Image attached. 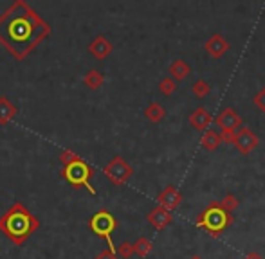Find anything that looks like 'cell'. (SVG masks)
Segmentation results:
<instances>
[{"label": "cell", "instance_id": "obj_1", "mask_svg": "<svg viewBox=\"0 0 265 259\" xmlns=\"http://www.w3.org/2000/svg\"><path fill=\"white\" fill-rule=\"evenodd\" d=\"M49 35L51 25L25 0H15L0 15V43L18 61L27 58Z\"/></svg>", "mask_w": 265, "mask_h": 259}, {"label": "cell", "instance_id": "obj_12", "mask_svg": "<svg viewBox=\"0 0 265 259\" xmlns=\"http://www.w3.org/2000/svg\"><path fill=\"white\" fill-rule=\"evenodd\" d=\"M76 160H81V157L76 155V153H72V151H69V149H65V151L60 153V162L64 164V168L65 166H69V164H72V162H76Z\"/></svg>", "mask_w": 265, "mask_h": 259}, {"label": "cell", "instance_id": "obj_19", "mask_svg": "<svg viewBox=\"0 0 265 259\" xmlns=\"http://www.w3.org/2000/svg\"><path fill=\"white\" fill-rule=\"evenodd\" d=\"M162 90H164V92H171V90H173V85H171L170 81H164V83H162Z\"/></svg>", "mask_w": 265, "mask_h": 259}, {"label": "cell", "instance_id": "obj_9", "mask_svg": "<svg viewBox=\"0 0 265 259\" xmlns=\"http://www.w3.org/2000/svg\"><path fill=\"white\" fill-rule=\"evenodd\" d=\"M218 121H220L222 128H226V130H233V128H237V126L240 124V119H238L237 115H234V112H231V110L224 112Z\"/></svg>", "mask_w": 265, "mask_h": 259}, {"label": "cell", "instance_id": "obj_18", "mask_svg": "<svg viewBox=\"0 0 265 259\" xmlns=\"http://www.w3.org/2000/svg\"><path fill=\"white\" fill-rule=\"evenodd\" d=\"M96 259H117V257H115V254H112L110 250H105V252H101V254L96 255Z\"/></svg>", "mask_w": 265, "mask_h": 259}, {"label": "cell", "instance_id": "obj_4", "mask_svg": "<svg viewBox=\"0 0 265 259\" xmlns=\"http://www.w3.org/2000/svg\"><path fill=\"white\" fill-rule=\"evenodd\" d=\"M89 225H91V229L99 236V238H105V240H107L108 247H110L108 250H110L112 254H115V248L110 240L112 232H114V229H115L114 216H112L108 211H98L91 220H89Z\"/></svg>", "mask_w": 265, "mask_h": 259}, {"label": "cell", "instance_id": "obj_15", "mask_svg": "<svg viewBox=\"0 0 265 259\" xmlns=\"http://www.w3.org/2000/svg\"><path fill=\"white\" fill-rule=\"evenodd\" d=\"M161 115H162V110H159L157 105H154V106H150V108H148V117H150L152 121H157V119H161Z\"/></svg>", "mask_w": 265, "mask_h": 259}, {"label": "cell", "instance_id": "obj_8", "mask_svg": "<svg viewBox=\"0 0 265 259\" xmlns=\"http://www.w3.org/2000/svg\"><path fill=\"white\" fill-rule=\"evenodd\" d=\"M83 81H85V85H87L89 88L96 90V88H99L101 83H103V74H101L99 71H89L87 74H85Z\"/></svg>", "mask_w": 265, "mask_h": 259}, {"label": "cell", "instance_id": "obj_5", "mask_svg": "<svg viewBox=\"0 0 265 259\" xmlns=\"http://www.w3.org/2000/svg\"><path fill=\"white\" fill-rule=\"evenodd\" d=\"M105 175H107V177L110 178L114 184L119 185V184H125V180L130 177L132 169H130V166L123 160V158L115 157L110 164L105 166Z\"/></svg>", "mask_w": 265, "mask_h": 259}, {"label": "cell", "instance_id": "obj_13", "mask_svg": "<svg viewBox=\"0 0 265 259\" xmlns=\"http://www.w3.org/2000/svg\"><path fill=\"white\" fill-rule=\"evenodd\" d=\"M208 122H210V115H206V112L204 110H198L193 114V124H197L202 128V126H206Z\"/></svg>", "mask_w": 265, "mask_h": 259}, {"label": "cell", "instance_id": "obj_17", "mask_svg": "<svg viewBox=\"0 0 265 259\" xmlns=\"http://www.w3.org/2000/svg\"><path fill=\"white\" fill-rule=\"evenodd\" d=\"M173 74L177 76V78H182V76H186V67L184 65H181V63H177V65H173Z\"/></svg>", "mask_w": 265, "mask_h": 259}, {"label": "cell", "instance_id": "obj_6", "mask_svg": "<svg viewBox=\"0 0 265 259\" xmlns=\"http://www.w3.org/2000/svg\"><path fill=\"white\" fill-rule=\"evenodd\" d=\"M89 51H91V54L96 56L98 59H103V58H107V56L110 54L112 45L108 43V40L105 38V36H98V38L91 43Z\"/></svg>", "mask_w": 265, "mask_h": 259}, {"label": "cell", "instance_id": "obj_11", "mask_svg": "<svg viewBox=\"0 0 265 259\" xmlns=\"http://www.w3.org/2000/svg\"><path fill=\"white\" fill-rule=\"evenodd\" d=\"M150 221L155 225V227H164V225L170 221V216H168L166 211H162V209H155V211L150 214Z\"/></svg>", "mask_w": 265, "mask_h": 259}, {"label": "cell", "instance_id": "obj_2", "mask_svg": "<svg viewBox=\"0 0 265 259\" xmlns=\"http://www.w3.org/2000/svg\"><path fill=\"white\" fill-rule=\"evenodd\" d=\"M40 229V221L24 204H13L0 216V232L6 234L15 245H22L29 236Z\"/></svg>", "mask_w": 265, "mask_h": 259}, {"label": "cell", "instance_id": "obj_3", "mask_svg": "<svg viewBox=\"0 0 265 259\" xmlns=\"http://www.w3.org/2000/svg\"><path fill=\"white\" fill-rule=\"evenodd\" d=\"M92 175H94V169H92L85 160H76L62 169V177H64L71 185H74V187L76 185H83V187H87L92 195H96V189L91 185Z\"/></svg>", "mask_w": 265, "mask_h": 259}, {"label": "cell", "instance_id": "obj_14", "mask_svg": "<svg viewBox=\"0 0 265 259\" xmlns=\"http://www.w3.org/2000/svg\"><path fill=\"white\" fill-rule=\"evenodd\" d=\"M134 250H137L141 255H144L148 250H150V241H148V240H139L137 243H135Z\"/></svg>", "mask_w": 265, "mask_h": 259}, {"label": "cell", "instance_id": "obj_10", "mask_svg": "<svg viewBox=\"0 0 265 259\" xmlns=\"http://www.w3.org/2000/svg\"><path fill=\"white\" fill-rule=\"evenodd\" d=\"M238 148L244 149V151H249L251 148H253L254 144H256V139L251 135V132H247V130H244L240 134V137H238Z\"/></svg>", "mask_w": 265, "mask_h": 259}, {"label": "cell", "instance_id": "obj_16", "mask_svg": "<svg viewBox=\"0 0 265 259\" xmlns=\"http://www.w3.org/2000/svg\"><path fill=\"white\" fill-rule=\"evenodd\" d=\"M132 252H134V247H132L130 243H123V245H121V247H119V255H123L125 259L130 257Z\"/></svg>", "mask_w": 265, "mask_h": 259}, {"label": "cell", "instance_id": "obj_7", "mask_svg": "<svg viewBox=\"0 0 265 259\" xmlns=\"http://www.w3.org/2000/svg\"><path fill=\"white\" fill-rule=\"evenodd\" d=\"M16 114H18V108L8 98H0V124L6 126L9 121L15 119Z\"/></svg>", "mask_w": 265, "mask_h": 259}]
</instances>
